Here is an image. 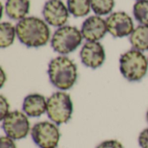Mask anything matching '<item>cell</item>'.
<instances>
[{"label":"cell","instance_id":"6da1fadb","mask_svg":"<svg viewBox=\"0 0 148 148\" xmlns=\"http://www.w3.org/2000/svg\"><path fill=\"white\" fill-rule=\"evenodd\" d=\"M16 36L29 48H39L48 43L50 29L47 23L36 16H28L20 20L16 26Z\"/></svg>","mask_w":148,"mask_h":148},{"label":"cell","instance_id":"7a4b0ae2","mask_svg":"<svg viewBox=\"0 0 148 148\" xmlns=\"http://www.w3.org/2000/svg\"><path fill=\"white\" fill-rule=\"evenodd\" d=\"M48 75L54 87L62 91L69 90L77 81V67L69 57L59 56L49 63Z\"/></svg>","mask_w":148,"mask_h":148},{"label":"cell","instance_id":"3957f363","mask_svg":"<svg viewBox=\"0 0 148 148\" xmlns=\"http://www.w3.org/2000/svg\"><path fill=\"white\" fill-rule=\"evenodd\" d=\"M148 60L137 49H130L120 57V71L129 82H139L147 74Z\"/></svg>","mask_w":148,"mask_h":148},{"label":"cell","instance_id":"277c9868","mask_svg":"<svg viewBox=\"0 0 148 148\" xmlns=\"http://www.w3.org/2000/svg\"><path fill=\"white\" fill-rule=\"evenodd\" d=\"M46 113L53 123L56 125L67 123L73 114V102L69 95L64 91L54 93L47 100Z\"/></svg>","mask_w":148,"mask_h":148},{"label":"cell","instance_id":"5b68a950","mask_svg":"<svg viewBox=\"0 0 148 148\" xmlns=\"http://www.w3.org/2000/svg\"><path fill=\"white\" fill-rule=\"evenodd\" d=\"M82 35L76 27L64 25L58 28L51 37L52 49L62 55H68L75 51L82 43Z\"/></svg>","mask_w":148,"mask_h":148},{"label":"cell","instance_id":"8992f818","mask_svg":"<svg viewBox=\"0 0 148 148\" xmlns=\"http://www.w3.org/2000/svg\"><path fill=\"white\" fill-rule=\"evenodd\" d=\"M28 117L23 112L18 110L10 112L2 120V127L6 136L14 140L27 137L30 131V124Z\"/></svg>","mask_w":148,"mask_h":148},{"label":"cell","instance_id":"52a82bcc","mask_svg":"<svg viewBox=\"0 0 148 148\" xmlns=\"http://www.w3.org/2000/svg\"><path fill=\"white\" fill-rule=\"evenodd\" d=\"M60 131L56 124L41 121L31 128V137L34 143L40 148H55L60 140Z\"/></svg>","mask_w":148,"mask_h":148},{"label":"cell","instance_id":"ba28073f","mask_svg":"<svg viewBox=\"0 0 148 148\" xmlns=\"http://www.w3.org/2000/svg\"><path fill=\"white\" fill-rule=\"evenodd\" d=\"M108 32L114 37H125L130 36L134 28L132 17L124 11L111 13L106 19Z\"/></svg>","mask_w":148,"mask_h":148},{"label":"cell","instance_id":"9c48e42d","mask_svg":"<svg viewBox=\"0 0 148 148\" xmlns=\"http://www.w3.org/2000/svg\"><path fill=\"white\" fill-rule=\"evenodd\" d=\"M42 16L47 23L54 27H62L69 16L68 7L61 0H49L42 9Z\"/></svg>","mask_w":148,"mask_h":148},{"label":"cell","instance_id":"30bf717a","mask_svg":"<svg viewBox=\"0 0 148 148\" xmlns=\"http://www.w3.org/2000/svg\"><path fill=\"white\" fill-rule=\"evenodd\" d=\"M80 57L86 67L93 69L100 68L106 59L104 47L99 42H87L81 49Z\"/></svg>","mask_w":148,"mask_h":148},{"label":"cell","instance_id":"8fae6325","mask_svg":"<svg viewBox=\"0 0 148 148\" xmlns=\"http://www.w3.org/2000/svg\"><path fill=\"white\" fill-rule=\"evenodd\" d=\"M81 32L88 42H99L108 32L106 20L100 16H91L83 22Z\"/></svg>","mask_w":148,"mask_h":148},{"label":"cell","instance_id":"7c38bea8","mask_svg":"<svg viewBox=\"0 0 148 148\" xmlns=\"http://www.w3.org/2000/svg\"><path fill=\"white\" fill-rule=\"evenodd\" d=\"M23 111L29 117H40L47 112V100L39 94L29 95L23 100Z\"/></svg>","mask_w":148,"mask_h":148},{"label":"cell","instance_id":"4fadbf2b","mask_svg":"<svg viewBox=\"0 0 148 148\" xmlns=\"http://www.w3.org/2000/svg\"><path fill=\"white\" fill-rule=\"evenodd\" d=\"M29 0H7L5 3L6 15L13 20H22L29 11Z\"/></svg>","mask_w":148,"mask_h":148},{"label":"cell","instance_id":"5bb4252c","mask_svg":"<svg viewBox=\"0 0 148 148\" xmlns=\"http://www.w3.org/2000/svg\"><path fill=\"white\" fill-rule=\"evenodd\" d=\"M130 42L134 49L139 51L148 50V25L140 24L130 35Z\"/></svg>","mask_w":148,"mask_h":148},{"label":"cell","instance_id":"9a60e30c","mask_svg":"<svg viewBox=\"0 0 148 148\" xmlns=\"http://www.w3.org/2000/svg\"><path fill=\"white\" fill-rule=\"evenodd\" d=\"M16 36V29L12 23L9 22L1 23L0 24V47L2 49L10 47L14 42Z\"/></svg>","mask_w":148,"mask_h":148},{"label":"cell","instance_id":"2e32d148","mask_svg":"<svg viewBox=\"0 0 148 148\" xmlns=\"http://www.w3.org/2000/svg\"><path fill=\"white\" fill-rule=\"evenodd\" d=\"M67 3L69 13L75 17L85 16L91 10V0H68Z\"/></svg>","mask_w":148,"mask_h":148},{"label":"cell","instance_id":"e0dca14e","mask_svg":"<svg viewBox=\"0 0 148 148\" xmlns=\"http://www.w3.org/2000/svg\"><path fill=\"white\" fill-rule=\"evenodd\" d=\"M135 19L143 25H148V0L137 1L133 9Z\"/></svg>","mask_w":148,"mask_h":148},{"label":"cell","instance_id":"ac0fdd59","mask_svg":"<svg viewBox=\"0 0 148 148\" xmlns=\"http://www.w3.org/2000/svg\"><path fill=\"white\" fill-rule=\"evenodd\" d=\"M114 0H91V9L96 16H105L113 10Z\"/></svg>","mask_w":148,"mask_h":148},{"label":"cell","instance_id":"d6986e66","mask_svg":"<svg viewBox=\"0 0 148 148\" xmlns=\"http://www.w3.org/2000/svg\"><path fill=\"white\" fill-rule=\"evenodd\" d=\"M10 113V104L7 99L3 96H0V120L2 121Z\"/></svg>","mask_w":148,"mask_h":148},{"label":"cell","instance_id":"ffe728a7","mask_svg":"<svg viewBox=\"0 0 148 148\" xmlns=\"http://www.w3.org/2000/svg\"><path fill=\"white\" fill-rule=\"evenodd\" d=\"M96 148H124V147L116 140H108L100 143Z\"/></svg>","mask_w":148,"mask_h":148},{"label":"cell","instance_id":"44dd1931","mask_svg":"<svg viewBox=\"0 0 148 148\" xmlns=\"http://www.w3.org/2000/svg\"><path fill=\"white\" fill-rule=\"evenodd\" d=\"M138 141L141 148H148V127L140 132Z\"/></svg>","mask_w":148,"mask_h":148},{"label":"cell","instance_id":"7402d4cb","mask_svg":"<svg viewBox=\"0 0 148 148\" xmlns=\"http://www.w3.org/2000/svg\"><path fill=\"white\" fill-rule=\"evenodd\" d=\"M0 148H16L14 140L8 136H2L0 139Z\"/></svg>","mask_w":148,"mask_h":148},{"label":"cell","instance_id":"603a6c76","mask_svg":"<svg viewBox=\"0 0 148 148\" xmlns=\"http://www.w3.org/2000/svg\"><path fill=\"white\" fill-rule=\"evenodd\" d=\"M5 79H6V77H5V73H4V71H3V69L1 68V82H0V87H1V88H3V84H4Z\"/></svg>","mask_w":148,"mask_h":148},{"label":"cell","instance_id":"cb8c5ba5","mask_svg":"<svg viewBox=\"0 0 148 148\" xmlns=\"http://www.w3.org/2000/svg\"><path fill=\"white\" fill-rule=\"evenodd\" d=\"M146 119H147V121L148 123V110L147 112V114H146Z\"/></svg>","mask_w":148,"mask_h":148},{"label":"cell","instance_id":"d4e9b609","mask_svg":"<svg viewBox=\"0 0 148 148\" xmlns=\"http://www.w3.org/2000/svg\"><path fill=\"white\" fill-rule=\"evenodd\" d=\"M137 1H140V0H137Z\"/></svg>","mask_w":148,"mask_h":148},{"label":"cell","instance_id":"484cf974","mask_svg":"<svg viewBox=\"0 0 148 148\" xmlns=\"http://www.w3.org/2000/svg\"><path fill=\"white\" fill-rule=\"evenodd\" d=\"M55 148H56V147H55Z\"/></svg>","mask_w":148,"mask_h":148},{"label":"cell","instance_id":"4316f807","mask_svg":"<svg viewBox=\"0 0 148 148\" xmlns=\"http://www.w3.org/2000/svg\"><path fill=\"white\" fill-rule=\"evenodd\" d=\"M147 60H148V58H147Z\"/></svg>","mask_w":148,"mask_h":148}]
</instances>
